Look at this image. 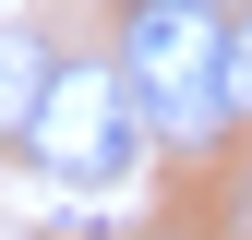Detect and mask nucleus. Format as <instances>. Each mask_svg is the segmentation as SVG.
<instances>
[{
	"instance_id": "3",
	"label": "nucleus",
	"mask_w": 252,
	"mask_h": 240,
	"mask_svg": "<svg viewBox=\"0 0 252 240\" xmlns=\"http://www.w3.org/2000/svg\"><path fill=\"white\" fill-rule=\"evenodd\" d=\"M48 84H60V60H48V36H36V24H0V144H24V132H36Z\"/></svg>"
},
{
	"instance_id": "2",
	"label": "nucleus",
	"mask_w": 252,
	"mask_h": 240,
	"mask_svg": "<svg viewBox=\"0 0 252 240\" xmlns=\"http://www.w3.org/2000/svg\"><path fill=\"white\" fill-rule=\"evenodd\" d=\"M24 156H36L48 180H132L144 156V108H132V84H120V60H60V84H48V108H36V132H24Z\"/></svg>"
},
{
	"instance_id": "1",
	"label": "nucleus",
	"mask_w": 252,
	"mask_h": 240,
	"mask_svg": "<svg viewBox=\"0 0 252 240\" xmlns=\"http://www.w3.org/2000/svg\"><path fill=\"white\" fill-rule=\"evenodd\" d=\"M216 24L228 12H180V0H132L120 12V84H132L144 132L204 144L228 120V84H216Z\"/></svg>"
},
{
	"instance_id": "5",
	"label": "nucleus",
	"mask_w": 252,
	"mask_h": 240,
	"mask_svg": "<svg viewBox=\"0 0 252 240\" xmlns=\"http://www.w3.org/2000/svg\"><path fill=\"white\" fill-rule=\"evenodd\" d=\"M180 12H228V0H180Z\"/></svg>"
},
{
	"instance_id": "4",
	"label": "nucleus",
	"mask_w": 252,
	"mask_h": 240,
	"mask_svg": "<svg viewBox=\"0 0 252 240\" xmlns=\"http://www.w3.org/2000/svg\"><path fill=\"white\" fill-rule=\"evenodd\" d=\"M216 84H228V120L252 108V0H228V24H216Z\"/></svg>"
}]
</instances>
